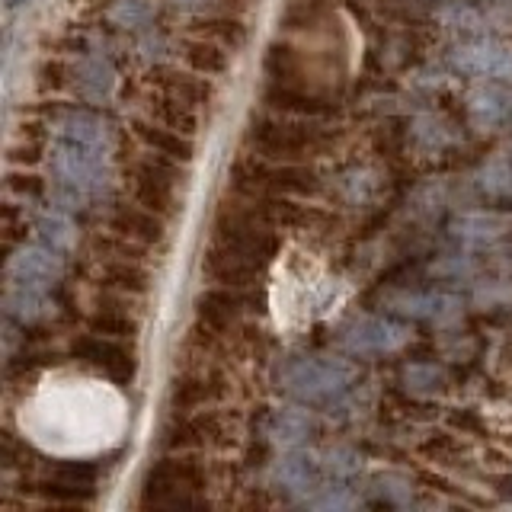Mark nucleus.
I'll list each match as a JSON object with an SVG mask.
<instances>
[{"label":"nucleus","mask_w":512,"mask_h":512,"mask_svg":"<svg viewBox=\"0 0 512 512\" xmlns=\"http://www.w3.org/2000/svg\"><path fill=\"white\" fill-rule=\"evenodd\" d=\"M356 368L343 359H330V356H301L292 359L282 372H279V388L285 394H292L301 404L311 407H327L343 400L352 384H356Z\"/></svg>","instance_id":"1"},{"label":"nucleus","mask_w":512,"mask_h":512,"mask_svg":"<svg viewBox=\"0 0 512 512\" xmlns=\"http://www.w3.org/2000/svg\"><path fill=\"white\" fill-rule=\"evenodd\" d=\"M208 484L205 464L196 458H160L154 461L141 484V500L144 509H202L205 500L196 496Z\"/></svg>","instance_id":"2"},{"label":"nucleus","mask_w":512,"mask_h":512,"mask_svg":"<svg viewBox=\"0 0 512 512\" xmlns=\"http://www.w3.org/2000/svg\"><path fill=\"white\" fill-rule=\"evenodd\" d=\"M231 183L247 199L253 196H317L320 176L298 160H266L247 154L231 167Z\"/></svg>","instance_id":"3"},{"label":"nucleus","mask_w":512,"mask_h":512,"mask_svg":"<svg viewBox=\"0 0 512 512\" xmlns=\"http://www.w3.org/2000/svg\"><path fill=\"white\" fill-rule=\"evenodd\" d=\"M269 221L253 212L250 202H221L212 221V244L237 250L250 260L269 266L282 250V237Z\"/></svg>","instance_id":"4"},{"label":"nucleus","mask_w":512,"mask_h":512,"mask_svg":"<svg viewBox=\"0 0 512 512\" xmlns=\"http://www.w3.org/2000/svg\"><path fill=\"white\" fill-rule=\"evenodd\" d=\"M247 144L253 154L266 160H308L324 154L327 135L320 128L301 125V122H282V119H253L247 128Z\"/></svg>","instance_id":"5"},{"label":"nucleus","mask_w":512,"mask_h":512,"mask_svg":"<svg viewBox=\"0 0 512 512\" xmlns=\"http://www.w3.org/2000/svg\"><path fill=\"white\" fill-rule=\"evenodd\" d=\"M186 173L180 160L151 151V157L138 160L132 167V199L151 212L170 218L176 212V183H183Z\"/></svg>","instance_id":"6"},{"label":"nucleus","mask_w":512,"mask_h":512,"mask_svg":"<svg viewBox=\"0 0 512 512\" xmlns=\"http://www.w3.org/2000/svg\"><path fill=\"white\" fill-rule=\"evenodd\" d=\"M263 308H266V295H256L253 288L215 285L205 288L196 298V324L212 336H228L247 311H263Z\"/></svg>","instance_id":"7"},{"label":"nucleus","mask_w":512,"mask_h":512,"mask_svg":"<svg viewBox=\"0 0 512 512\" xmlns=\"http://www.w3.org/2000/svg\"><path fill=\"white\" fill-rule=\"evenodd\" d=\"M71 359L96 368V372L106 375L112 384H119V388H128L138 375V359H135V352L125 346V340H112V336L93 333V330L77 336L71 343Z\"/></svg>","instance_id":"8"},{"label":"nucleus","mask_w":512,"mask_h":512,"mask_svg":"<svg viewBox=\"0 0 512 512\" xmlns=\"http://www.w3.org/2000/svg\"><path fill=\"white\" fill-rule=\"evenodd\" d=\"M253 205V212L263 221H269L272 228H292V231H327L336 218L317 205H298L292 196H253L247 199Z\"/></svg>","instance_id":"9"},{"label":"nucleus","mask_w":512,"mask_h":512,"mask_svg":"<svg viewBox=\"0 0 512 512\" xmlns=\"http://www.w3.org/2000/svg\"><path fill=\"white\" fill-rule=\"evenodd\" d=\"M228 423L218 410H192L183 420H176L167 429L164 445L173 448V452H186V448H215V445H228L231 439Z\"/></svg>","instance_id":"10"},{"label":"nucleus","mask_w":512,"mask_h":512,"mask_svg":"<svg viewBox=\"0 0 512 512\" xmlns=\"http://www.w3.org/2000/svg\"><path fill=\"white\" fill-rule=\"evenodd\" d=\"M202 272L208 282L215 285H228V288H256V282H263L266 266L250 260V256L228 250L221 244H212L202 256Z\"/></svg>","instance_id":"11"},{"label":"nucleus","mask_w":512,"mask_h":512,"mask_svg":"<svg viewBox=\"0 0 512 512\" xmlns=\"http://www.w3.org/2000/svg\"><path fill=\"white\" fill-rule=\"evenodd\" d=\"M343 343L356 356H381V352H394L404 346L407 330L388 317H362L346 327Z\"/></svg>","instance_id":"12"},{"label":"nucleus","mask_w":512,"mask_h":512,"mask_svg":"<svg viewBox=\"0 0 512 512\" xmlns=\"http://www.w3.org/2000/svg\"><path fill=\"white\" fill-rule=\"evenodd\" d=\"M228 397V384H224L218 375H183L170 384V394H167V404L173 413H192V410H205V407H215L221 400Z\"/></svg>","instance_id":"13"},{"label":"nucleus","mask_w":512,"mask_h":512,"mask_svg":"<svg viewBox=\"0 0 512 512\" xmlns=\"http://www.w3.org/2000/svg\"><path fill=\"white\" fill-rule=\"evenodd\" d=\"M109 231H116L128 240H138L144 247H154L167 240V218L132 202V205H119L116 212L109 215Z\"/></svg>","instance_id":"14"},{"label":"nucleus","mask_w":512,"mask_h":512,"mask_svg":"<svg viewBox=\"0 0 512 512\" xmlns=\"http://www.w3.org/2000/svg\"><path fill=\"white\" fill-rule=\"evenodd\" d=\"M151 84L157 87V93H167V96H176V100H183L189 106H205L212 103V84L196 71H180V68H170V64H160V68L151 71Z\"/></svg>","instance_id":"15"},{"label":"nucleus","mask_w":512,"mask_h":512,"mask_svg":"<svg viewBox=\"0 0 512 512\" xmlns=\"http://www.w3.org/2000/svg\"><path fill=\"white\" fill-rule=\"evenodd\" d=\"M263 100L279 109V112H288V116H311V119H324V116H333L336 106L327 103L324 96L317 93H308L301 84H279V80H272L266 87V96Z\"/></svg>","instance_id":"16"},{"label":"nucleus","mask_w":512,"mask_h":512,"mask_svg":"<svg viewBox=\"0 0 512 512\" xmlns=\"http://www.w3.org/2000/svg\"><path fill=\"white\" fill-rule=\"evenodd\" d=\"M132 132H135V138L148 151L167 154L173 160H180V164H189V160L196 157V144H192V135L176 132V128H167V125H160V122H148V119H135Z\"/></svg>","instance_id":"17"},{"label":"nucleus","mask_w":512,"mask_h":512,"mask_svg":"<svg viewBox=\"0 0 512 512\" xmlns=\"http://www.w3.org/2000/svg\"><path fill=\"white\" fill-rule=\"evenodd\" d=\"M180 55L186 61L189 71H196L202 77H218L231 68V58H228V48L205 39V36H192V39H183L180 45Z\"/></svg>","instance_id":"18"},{"label":"nucleus","mask_w":512,"mask_h":512,"mask_svg":"<svg viewBox=\"0 0 512 512\" xmlns=\"http://www.w3.org/2000/svg\"><path fill=\"white\" fill-rule=\"evenodd\" d=\"M100 285L125 295H148L151 272L141 266V260H106L100 269Z\"/></svg>","instance_id":"19"},{"label":"nucleus","mask_w":512,"mask_h":512,"mask_svg":"<svg viewBox=\"0 0 512 512\" xmlns=\"http://www.w3.org/2000/svg\"><path fill=\"white\" fill-rule=\"evenodd\" d=\"M151 116H154V122L167 125V128H176V132H186V135H196L199 132L196 112H192L189 103L176 100V96L157 93L154 100H151Z\"/></svg>","instance_id":"20"},{"label":"nucleus","mask_w":512,"mask_h":512,"mask_svg":"<svg viewBox=\"0 0 512 512\" xmlns=\"http://www.w3.org/2000/svg\"><path fill=\"white\" fill-rule=\"evenodd\" d=\"M192 32L231 48V52H240V48L247 45V26L240 23L237 16H208V20H199L192 26Z\"/></svg>","instance_id":"21"},{"label":"nucleus","mask_w":512,"mask_h":512,"mask_svg":"<svg viewBox=\"0 0 512 512\" xmlns=\"http://www.w3.org/2000/svg\"><path fill=\"white\" fill-rule=\"evenodd\" d=\"M314 429H317L314 416H308L304 410H279L269 420V436L282 445H298L308 439Z\"/></svg>","instance_id":"22"},{"label":"nucleus","mask_w":512,"mask_h":512,"mask_svg":"<svg viewBox=\"0 0 512 512\" xmlns=\"http://www.w3.org/2000/svg\"><path fill=\"white\" fill-rule=\"evenodd\" d=\"M87 327L93 333L112 336V340H135V336L141 333L138 320L125 308H96V314L87 320Z\"/></svg>","instance_id":"23"},{"label":"nucleus","mask_w":512,"mask_h":512,"mask_svg":"<svg viewBox=\"0 0 512 512\" xmlns=\"http://www.w3.org/2000/svg\"><path fill=\"white\" fill-rule=\"evenodd\" d=\"M279 480L288 490H311L320 480V464L308 455H292L279 464Z\"/></svg>","instance_id":"24"},{"label":"nucleus","mask_w":512,"mask_h":512,"mask_svg":"<svg viewBox=\"0 0 512 512\" xmlns=\"http://www.w3.org/2000/svg\"><path fill=\"white\" fill-rule=\"evenodd\" d=\"M48 477L64 480V484H71V487L93 490L96 477H100V464H93V461H74V458H58V461L48 464Z\"/></svg>","instance_id":"25"},{"label":"nucleus","mask_w":512,"mask_h":512,"mask_svg":"<svg viewBox=\"0 0 512 512\" xmlns=\"http://www.w3.org/2000/svg\"><path fill=\"white\" fill-rule=\"evenodd\" d=\"M266 71L272 74V80H279V84H301V77H298L301 61L292 45L272 42L266 52Z\"/></svg>","instance_id":"26"},{"label":"nucleus","mask_w":512,"mask_h":512,"mask_svg":"<svg viewBox=\"0 0 512 512\" xmlns=\"http://www.w3.org/2000/svg\"><path fill=\"white\" fill-rule=\"evenodd\" d=\"M16 272H20V282L23 285H36V282H52L58 279V263H55V250H23L20 256V266H16Z\"/></svg>","instance_id":"27"},{"label":"nucleus","mask_w":512,"mask_h":512,"mask_svg":"<svg viewBox=\"0 0 512 512\" xmlns=\"http://www.w3.org/2000/svg\"><path fill=\"white\" fill-rule=\"evenodd\" d=\"M93 250L103 256V260H144V244L138 240H128L122 234H96L93 237Z\"/></svg>","instance_id":"28"},{"label":"nucleus","mask_w":512,"mask_h":512,"mask_svg":"<svg viewBox=\"0 0 512 512\" xmlns=\"http://www.w3.org/2000/svg\"><path fill=\"white\" fill-rule=\"evenodd\" d=\"M480 189L493 199H512V157L493 160L490 167L480 173Z\"/></svg>","instance_id":"29"},{"label":"nucleus","mask_w":512,"mask_h":512,"mask_svg":"<svg viewBox=\"0 0 512 512\" xmlns=\"http://www.w3.org/2000/svg\"><path fill=\"white\" fill-rule=\"evenodd\" d=\"M397 311H404V314H413V317H439L442 311L452 308V298H445V295H400L397 301Z\"/></svg>","instance_id":"30"},{"label":"nucleus","mask_w":512,"mask_h":512,"mask_svg":"<svg viewBox=\"0 0 512 512\" xmlns=\"http://www.w3.org/2000/svg\"><path fill=\"white\" fill-rule=\"evenodd\" d=\"M39 234L45 240V247L55 250V253L68 250V244H71V224L64 218H58V215L55 218H42L39 221Z\"/></svg>","instance_id":"31"},{"label":"nucleus","mask_w":512,"mask_h":512,"mask_svg":"<svg viewBox=\"0 0 512 512\" xmlns=\"http://www.w3.org/2000/svg\"><path fill=\"white\" fill-rule=\"evenodd\" d=\"M423 455H429L439 464H455V458H461V445L448 432H436L429 442H423Z\"/></svg>","instance_id":"32"},{"label":"nucleus","mask_w":512,"mask_h":512,"mask_svg":"<svg viewBox=\"0 0 512 512\" xmlns=\"http://www.w3.org/2000/svg\"><path fill=\"white\" fill-rule=\"evenodd\" d=\"M7 189L16 192V196H23V199H42L45 196V176L39 173H10L7 176Z\"/></svg>","instance_id":"33"},{"label":"nucleus","mask_w":512,"mask_h":512,"mask_svg":"<svg viewBox=\"0 0 512 512\" xmlns=\"http://www.w3.org/2000/svg\"><path fill=\"white\" fill-rule=\"evenodd\" d=\"M407 384L413 391H442L445 388V375L439 372L436 365H416L407 372Z\"/></svg>","instance_id":"34"},{"label":"nucleus","mask_w":512,"mask_h":512,"mask_svg":"<svg viewBox=\"0 0 512 512\" xmlns=\"http://www.w3.org/2000/svg\"><path fill=\"white\" fill-rule=\"evenodd\" d=\"M68 64L64 61H58V58H52V61H45L42 68H39V87L45 90V93H55V90H61V87H68Z\"/></svg>","instance_id":"35"},{"label":"nucleus","mask_w":512,"mask_h":512,"mask_svg":"<svg viewBox=\"0 0 512 512\" xmlns=\"http://www.w3.org/2000/svg\"><path fill=\"white\" fill-rule=\"evenodd\" d=\"M7 157H10V164L36 167V164H42L45 148H42V141H23V144H13V148L7 151Z\"/></svg>","instance_id":"36"},{"label":"nucleus","mask_w":512,"mask_h":512,"mask_svg":"<svg viewBox=\"0 0 512 512\" xmlns=\"http://www.w3.org/2000/svg\"><path fill=\"white\" fill-rule=\"evenodd\" d=\"M452 420V426H458V429H464V432H474V436H484V423L477 420V413H471V410H461V413H452L448 416Z\"/></svg>","instance_id":"37"},{"label":"nucleus","mask_w":512,"mask_h":512,"mask_svg":"<svg viewBox=\"0 0 512 512\" xmlns=\"http://www.w3.org/2000/svg\"><path fill=\"white\" fill-rule=\"evenodd\" d=\"M23 4H26V0H7V7H10V10H16V7H23Z\"/></svg>","instance_id":"38"}]
</instances>
